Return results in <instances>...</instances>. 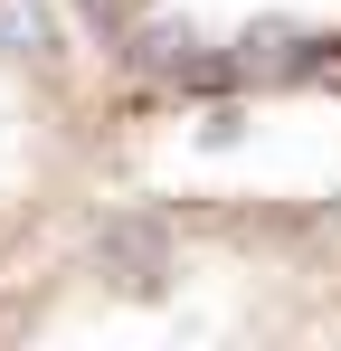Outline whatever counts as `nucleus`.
<instances>
[{
    "instance_id": "obj_1",
    "label": "nucleus",
    "mask_w": 341,
    "mask_h": 351,
    "mask_svg": "<svg viewBox=\"0 0 341 351\" xmlns=\"http://www.w3.org/2000/svg\"><path fill=\"white\" fill-rule=\"evenodd\" d=\"M95 266L123 276V285H162L170 276V228L162 219H105L95 228Z\"/></svg>"
},
{
    "instance_id": "obj_2",
    "label": "nucleus",
    "mask_w": 341,
    "mask_h": 351,
    "mask_svg": "<svg viewBox=\"0 0 341 351\" xmlns=\"http://www.w3.org/2000/svg\"><path fill=\"white\" fill-rule=\"evenodd\" d=\"M0 58H29V66L57 58V19H48V0H0Z\"/></svg>"
},
{
    "instance_id": "obj_3",
    "label": "nucleus",
    "mask_w": 341,
    "mask_h": 351,
    "mask_svg": "<svg viewBox=\"0 0 341 351\" xmlns=\"http://www.w3.org/2000/svg\"><path fill=\"white\" fill-rule=\"evenodd\" d=\"M247 66H256V76H303V66H313V38H294V29H256V38H247Z\"/></svg>"
},
{
    "instance_id": "obj_4",
    "label": "nucleus",
    "mask_w": 341,
    "mask_h": 351,
    "mask_svg": "<svg viewBox=\"0 0 341 351\" xmlns=\"http://www.w3.org/2000/svg\"><path fill=\"white\" fill-rule=\"evenodd\" d=\"M237 66H247V58H190V48H180L162 76L180 86V95H227V86H237Z\"/></svg>"
}]
</instances>
